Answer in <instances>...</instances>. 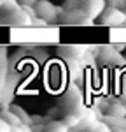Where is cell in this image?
<instances>
[{"instance_id": "obj_17", "label": "cell", "mask_w": 126, "mask_h": 132, "mask_svg": "<svg viewBox=\"0 0 126 132\" xmlns=\"http://www.w3.org/2000/svg\"><path fill=\"white\" fill-rule=\"evenodd\" d=\"M112 2V5H116V7H121V5H124L126 0H110Z\"/></svg>"}, {"instance_id": "obj_18", "label": "cell", "mask_w": 126, "mask_h": 132, "mask_svg": "<svg viewBox=\"0 0 126 132\" xmlns=\"http://www.w3.org/2000/svg\"><path fill=\"white\" fill-rule=\"evenodd\" d=\"M123 104H124V108H126V99H124V101H123Z\"/></svg>"}, {"instance_id": "obj_9", "label": "cell", "mask_w": 126, "mask_h": 132, "mask_svg": "<svg viewBox=\"0 0 126 132\" xmlns=\"http://www.w3.org/2000/svg\"><path fill=\"white\" fill-rule=\"evenodd\" d=\"M9 108H10V109H12L14 113H16V116H18V118L21 120V123H23V125H25V127H26V129L30 130L32 125H33V120L30 118V114L25 111V109H23L21 106H16V104H12V102L9 104Z\"/></svg>"}, {"instance_id": "obj_6", "label": "cell", "mask_w": 126, "mask_h": 132, "mask_svg": "<svg viewBox=\"0 0 126 132\" xmlns=\"http://www.w3.org/2000/svg\"><path fill=\"white\" fill-rule=\"evenodd\" d=\"M16 85H18V78H16L14 74H7V79H5V83H4L2 95H0V106H9L10 102H12Z\"/></svg>"}, {"instance_id": "obj_16", "label": "cell", "mask_w": 126, "mask_h": 132, "mask_svg": "<svg viewBox=\"0 0 126 132\" xmlns=\"http://www.w3.org/2000/svg\"><path fill=\"white\" fill-rule=\"evenodd\" d=\"M19 2V5H33L37 0H18Z\"/></svg>"}, {"instance_id": "obj_3", "label": "cell", "mask_w": 126, "mask_h": 132, "mask_svg": "<svg viewBox=\"0 0 126 132\" xmlns=\"http://www.w3.org/2000/svg\"><path fill=\"white\" fill-rule=\"evenodd\" d=\"M61 106L67 109V113H72V111L79 109V108L82 106V93L77 88V85H70L68 90L63 93Z\"/></svg>"}, {"instance_id": "obj_5", "label": "cell", "mask_w": 126, "mask_h": 132, "mask_svg": "<svg viewBox=\"0 0 126 132\" xmlns=\"http://www.w3.org/2000/svg\"><path fill=\"white\" fill-rule=\"evenodd\" d=\"M105 5H107L105 0H81V5L79 7H82L86 11L89 21H94V20H98V16L102 14Z\"/></svg>"}, {"instance_id": "obj_10", "label": "cell", "mask_w": 126, "mask_h": 132, "mask_svg": "<svg viewBox=\"0 0 126 132\" xmlns=\"http://www.w3.org/2000/svg\"><path fill=\"white\" fill-rule=\"evenodd\" d=\"M105 123L109 125V129L112 130H126V116H114V114H109L105 118Z\"/></svg>"}, {"instance_id": "obj_12", "label": "cell", "mask_w": 126, "mask_h": 132, "mask_svg": "<svg viewBox=\"0 0 126 132\" xmlns=\"http://www.w3.org/2000/svg\"><path fill=\"white\" fill-rule=\"evenodd\" d=\"M44 129H46V130H51V132H67L68 130V127H67V125H65V122H58V120H54V122H49L47 123V125H46V127H44Z\"/></svg>"}, {"instance_id": "obj_14", "label": "cell", "mask_w": 126, "mask_h": 132, "mask_svg": "<svg viewBox=\"0 0 126 132\" xmlns=\"http://www.w3.org/2000/svg\"><path fill=\"white\" fill-rule=\"evenodd\" d=\"M79 5H81V0H65V2H63V5H61V9L63 11L75 9V7H79Z\"/></svg>"}, {"instance_id": "obj_2", "label": "cell", "mask_w": 126, "mask_h": 132, "mask_svg": "<svg viewBox=\"0 0 126 132\" xmlns=\"http://www.w3.org/2000/svg\"><path fill=\"white\" fill-rule=\"evenodd\" d=\"M33 9H35V14L42 18V20H46L47 23H52V21L58 20V16H60V12H61V7H56L54 4H51L49 0H37L35 4H33Z\"/></svg>"}, {"instance_id": "obj_15", "label": "cell", "mask_w": 126, "mask_h": 132, "mask_svg": "<svg viewBox=\"0 0 126 132\" xmlns=\"http://www.w3.org/2000/svg\"><path fill=\"white\" fill-rule=\"evenodd\" d=\"M0 132H10V127L2 120V116H0Z\"/></svg>"}, {"instance_id": "obj_11", "label": "cell", "mask_w": 126, "mask_h": 132, "mask_svg": "<svg viewBox=\"0 0 126 132\" xmlns=\"http://www.w3.org/2000/svg\"><path fill=\"white\" fill-rule=\"evenodd\" d=\"M110 42H124L126 44V27H110Z\"/></svg>"}, {"instance_id": "obj_13", "label": "cell", "mask_w": 126, "mask_h": 132, "mask_svg": "<svg viewBox=\"0 0 126 132\" xmlns=\"http://www.w3.org/2000/svg\"><path fill=\"white\" fill-rule=\"evenodd\" d=\"M109 114H114V116H126V108L123 102H114L110 104L109 108Z\"/></svg>"}, {"instance_id": "obj_7", "label": "cell", "mask_w": 126, "mask_h": 132, "mask_svg": "<svg viewBox=\"0 0 126 132\" xmlns=\"http://www.w3.org/2000/svg\"><path fill=\"white\" fill-rule=\"evenodd\" d=\"M0 116H2V120L10 127V130H28V129L21 123V120L16 116V113L12 111L9 106H2V109H0Z\"/></svg>"}, {"instance_id": "obj_8", "label": "cell", "mask_w": 126, "mask_h": 132, "mask_svg": "<svg viewBox=\"0 0 126 132\" xmlns=\"http://www.w3.org/2000/svg\"><path fill=\"white\" fill-rule=\"evenodd\" d=\"M102 58L105 62H109V63H124V58L119 55V51L116 50L112 44L102 48Z\"/></svg>"}, {"instance_id": "obj_1", "label": "cell", "mask_w": 126, "mask_h": 132, "mask_svg": "<svg viewBox=\"0 0 126 132\" xmlns=\"http://www.w3.org/2000/svg\"><path fill=\"white\" fill-rule=\"evenodd\" d=\"M98 20L105 27H121L126 20V12L121 11L119 7H116V5H110V7L105 5V9L98 16Z\"/></svg>"}, {"instance_id": "obj_4", "label": "cell", "mask_w": 126, "mask_h": 132, "mask_svg": "<svg viewBox=\"0 0 126 132\" xmlns=\"http://www.w3.org/2000/svg\"><path fill=\"white\" fill-rule=\"evenodd\" d=\"M58 20L63 23H68V25H91L93 21H89L86 11L82 7H75V9H67L61 11Z\"/></svg>"}]
</instances>
